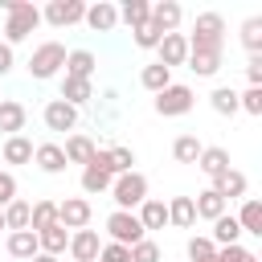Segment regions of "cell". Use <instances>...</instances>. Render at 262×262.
Masks as SVG:
<instances>
[{"label": "cell", "mask_w": 262, "mask_h": 262, "mask_svg": "<svg viewBox=\"0 0 262 262\" xmlns=\"http://www.w3.org/2000/svg\"><path fill=\"white\" fill-rule=\"evenodd\" d=\"M246 78H250V86H262V53H254L246 61Z\"/></svg>", "instance_id": "cell-46"}, {"label": "cell", "mask_w": 262, "mask_h": 262, "mask_svg": "<svg viewBox=\"0 0 262 262\" xmlns=\"http://www.w3.org/2000/svg\"><path fill=\"white\" fill-rule=\"evenodd\" d=\"M0 213H4V229H8V233L29 229V201H20V196H16V201H8Z\"/></svg>", "instance_id": "cell-33"}, {"label": "cell", "mask_w": 262, "mask_h": 262, "mask_svg": "<svg viewBox=\"0 0 262 262\" xmlns=\"http://www.w3.org/2000/svg\"><path fill=\"white\" fill-rule=\"evenodd\" d=\"M156 115H164V119H180V115H188L192 106H196V90L192 86H184V82H172V86H164L160 94H156Z\"/></svg>", "instance_id": "cell-5"}, {"label": "cell", "mask_w": 262, "mask_h": 262, "mask_svg": "<svg viewBox=\"0 0 262 262\" xmlns=\"http://www.w3.org/2000/svg\"><path fill=\"white\" fill-rule=\"evenodd\" d=\"M196 78H213L221 70V49H188V61H184Z\"/></svg>", "instance_id": "cell-17"}, {"label": "cell", "mask_w": 262, "mask_h": 262, "mask_svg": "<svg viewBox=\"0 0 262 262\" xmlns=\"http://www.w3.org/2000/svg\"><path fill=\"white\" fill-rule=\"evenodd\" d=\"M66 250H70V258H74V262H98L102 237H98V229H90V225H86V229H74V233H70V246H66Z\"/></svg>", "instance_id": "cell-10"}, {"label": "cell", "mask_w": 262, "mask_h": 262, "mask_svg": "<svg viewBox=\"0 0 262 262\" xmlns=\"http://www.w3.org/2000/svg\"><path fill=\"white\" fill-rule=\"evenodd\" d=\"M41 119H45L49 131H74V127H78V106L61 102V98H49L45 111H41Z\"/></svg>", "instance_id": "cell-11"}, {"label": "cell", "mask_w": 262, "mask_h": 262, "mask_svg": "<svg viewBox=\"0 0 262 262\" xmlns=\"http://www.w3.org/2000/svg\"><path fill=\"white\" fill-rule=\"evenodd\" d=\"M0 8L8 12V20H4V45H20L41 25V8L33 0H0Z\"/></svg>", "instance_id": "cell-1"}, {"label": "cell", "mask_w": 262, "mask_h": 262, "mask_svg": "<svg viewBox=\"0 0 262 262\" xmlns=\"http://www.w3.org/2000/svg\"><path fill=\"white\" fill-rule=\"evenodd\" d=\"M147 12H151V4H147V0H127V4L119 8V20L135 33L139 25H147Z\"/></svg>", "instance_id": "cell-34"}, {"label": "cell", "mask_w": 262, "mask_h": 262, "mask_svg": "<svg viewBox=\"0 0 262 262\" xmlns=\"http://www.w3.org/2000/svg\"><path fill=\"white\" fill-rule=\"evenodd\" d=\"M53 221H57V201H33V205H29V229H33V233L49 229Z\"/></svg>", "instance_id": "cell-31"}, {"label": "cell", "mask_w": 262, "mask_h": 262, "mask_svg": "<svg viewBox=\"0 0 262 262\" xmlns=\"http://www.w3.org/2000/svg\"><path fill=\"white\" fill-rule=\"evenodd\" d=\"M188 262H213L217 258V246L209 242V237H188Z\"/></svg>", "instance_id": "cell-39"}, {"label": "cell", "mask_w": 262, "mask_h": 262, "mask_svg": "<svg viewBox=\"0 0 262 262\" xmlns=\"http://www.w3.org/2000/svg\"><path fill=\"white\" fill-rule=\"evenodd\" d=\"M8 201H16V176L0 168V209H4Z\"/></svg>", "instance_id": "cell-45"}, {"label": "cell", "mask_w": 262, "mask_h": 262, "mask_svg": "<svg viewBox=\"0 0 262 262\" xmlns=\"http://www.w3.org/2000/svg\"><path fill=\"white\" fill-rule=\"evenodd\" d=\"M33 164H37L41 172H49V176L66 172V151H61V143H37V147H33Z\"/></svg>", "instance_id": "cell-15"}, {"label": "cell", "mask_w": 262, "mask_h": 262, "mask_svg": "<svg viewBox=\"0 0 262 262\" xmlns=\"http://www.w3.org/2000/svg\"><path fill=\"white\" fill-rule=\"evenodd\" d=\"M135 217H139L143 233H151V229H164V225H168V205H164V201H156V196H147V201L135 209Z\"/></svg>", "instance_id": "cell-18"}, {"label": "cell", "mask_w": 262, "mask_h": 262, "mask_svg": "<svg viewBox=\"0 0 262 262\" xmlns=\"http://www.w3.org/2000/svg\"><path fill=\"white\" fill-rule=\"evenodd\" d=\"M29 262H57V258H53V254H33Z\"/></svg>", "instance_id": "cell-48"}, {"label": "cell", "mask_w": 262, "mask_h": 262, "mask_svg": "<svg viewBox=\"0 0 262 262\" xmlns=\"http://www.w3.org/2000/svg\"><path fill=\"white\" fill-rule=\"evenodd\" d=\"M8 258H16V262H29L33 254H41V246H37V233L33 229H16V233H8Z\"/></svg>", "instance_id": "cell-19"}, {"label": "cell", "mask_w": 262, "mask_h": 262, "mask_svg": "<svg viewBox=\"0 0 262 262\" xmlns=\"http://www.w3.org/2000/svg\"><path fill=\"white\" fill-rule=\"evenodd\" d=\"M111 180H115V176H106V172H102V168H94V164H86V168H82V192H90V196L111 192Z\"/></svg>", "instance_id": "cell-35"}, {"label": "cell", "mask_w": 262, "mask_h": 262, "mask_svg": "<svg viewBox=\"0 0 262 262\" xmlns=\"http://www.w3.org/2000/svg\"><path fill=\"white\" fill-rule=\"evenodd\" d=\"M8 262H16V258H8Z\"/></svg>", "instance_id": "cell-50"}, {"label": "cell", "mask_w": 262, "mask_h": 262, "mask_svg": "<svg viewBox=\"0 0 262 262\" xmlns=\"http://www.w3.org/2000/svg\"><path fill=\"white\" fill-rule=\"evenodd\" d=\"M242 45L250 49V57L262 49V16H250V20L242 25Z\"/></svg>", "instance_id": "cell-38"}, {"label": "cell", "mask_w": 262, "mask_h": 262, "mask_svg": "<svg viewBox=\"0 0 262 262\" xmlns=\"http://www.w3.org/2000/svg\"><path fill=\"white\" fill-rule=\"evenodd\" d=\"M0 229H4V213H0Z\"/></svg>", "instance_id": "cell-49"}, {"label": "cell", "mask_w": 262, "mask_h": 262, "mask_svg": "<svg viewBox=\"0 0 262 262\" xmlns=\"http://www.w3.org/2000/svg\"><path fill=\"white\" fill-rule=\"evenodd\" d=\"M111 196H115V209L123 213H135L143 201H147V176L143 172H123L111 180Z\"/></svg>", "instance_id": "cell-4"}, {"label": "cell", "mask_w": 262, "mask_h": 262, "mask_svg": "<svg viewBox=\"0 0 262 262\" xmlns=\"http://www.w3.org/2000/svg\"><path fill=\"white\" fill-rule=\"evenodd\" d=\"M196 168H201L209 180H221V176L229 172V151H225V147H217V143H213V147H201Z\"/></svg>", "instance_id": "cell-16"}, {"label": "cell", "mask_w": 262, "mask_h": 262, "mask_svg": "<svg viewBox=\"0 0 262 262\" xmlns=\"http://www.w3.org/2000/svg\"><path fill=\"white\" fill-rule=\"evenodd\" d=\"M192 209H196V217H205V221H217L221 213H229V205L213 192V188H205V192H196L192 196Z\"/></svg>", "instance_id": "cell-27"}, {"label": "cell", "mask_w": 262, "mask_h": 262, "mask_svg": "<svg viewBox=\"0 0 262 262\" xmlns=\"http://www.w3.org/2000/svg\"><path fill=\"white\" fill-rule=\"evenodd\" d=\"M168 225H176V229H192V225H196L192 196H172V201H168Z\"/></svg>", "instance_id": "cell-25"}, {"label": "cell", "mask_w": 262, "mask_h": 262, "mask_svg": "<svg viewBox=\"0 0 262 262\" xmlns=\"http://www.w3.org/2000/svg\"><path fill=\"white\" fill-rule=\"evenodd\" d=\"M160 37H164V33H160V29H151V25H139V29L131 33V41H135L139 49H156V45H160Z\"/></svg>", "instance_id": "cell-43"}, {"label": "cell", "mask_w": 262, "mask_h": 262, "mask_svg": "<svg viewBox=\"0 0 262 262\" xmlns=\"http://www.w3.org/2000/svg\"><path fill=\"white\" fill-rule=\"evenodd\" d=\"M209 188H213V192H217V196H221V201L229 205V201H246V188H250V180H246V172L229 168V172H225L221 180H213Z\"/></svg>", "instance_id": "cell-13"}, {"label": "cell", "mask_w": 262, "mask_h": 262, "mask_svg": "<svg viewBox=\"0 0 262 262\" xmlns=\"http://www.w3.org/2000/svg\"><path fill=\"white\" fill-rule=\"evenodd\" d=\"M57 98H61V102H70V106H86V102L94 98V86H90L86 78H61Z\"/></svg>", "instance_id": "cell-21"}, {"label": "cell", "mask_w": 262, "mask_h": 262, "mask_svg": "<svg viewBox=\"0 0 262 262\" xmlns=\"http://www.w3.org/2000/svg\"><path fill=\"white\" fill-rule=\"evenodd\" d=\"M237 111H246V115H262V86H246V90L237 94Z\"/></svg>", "instance_id": "cell-41"}, {"label": "cell", "mask_w": 262, "mask_h": 262, "mask_svg": "<svg viewBox=\"0 0 262 262\" xmlns=\"http://www.w3.org/2000/svg\"><path fill=\"white\" fill-rule=\"evenodd\" d=\"M25 106L16 102V98H0V131L4 135H20L25 131Z\"/></svg>", "instance_id": "cell-24"}, {"label": "cell", "mask_w": 262, "mask_h": 262, "mask_svg": "<svg viewBox=\"0 0 262 262\" xmlns=\"http://www.w3.org/2000/svg\"><path fill=\"white\" fill-rule=\"evenodd\" d=\"M94 66H98V57L90 53V49H70L66 53V78H86L90 82V74H94Z\"/></svg>", "instance_id": "cell-20"}, {"label": "cell", "mask_w": 262, "mask_h": 262, "mask_svg": "<svg viewBox=\"0 0 262 262\" xmlns=\"http://www.w3.org/2000/svg\"><path fill=\"white\" fill-rule=\"evenodd\" d=\"M61 151H66V164H82V168H86L90 156H94V139H90V135H70Z\"/></svg>", "instance_id": "cell-30"}, {"label": "cell", "mask_w": 262, "mask_h": 262, "mask_svg": "<svg viewBox=\"0 0 262 262\" xmlns=\"http://www.w3.org/2000/svg\"><path fill=\"white\" fill-rule=\"evenodd\" d=\"M213 262H258V254L237 242V246H217V258Z\"/></svg>", "instance_id": "cell-40"}, {"label": "cell", "mask_w": 262, "mask_h": 262, "mask_svg": "<svg viewBox=\"0 0 262 262\" xmlns=\"http://www.w3.org/2000/svg\"><path fill=\"white\" fill-rule=\"evenodd\" d=\"M237 225H242V233H254V237H262V201H258V196H246V201H242Z\"/></svg>", "instance_id": "cell-28"}, {"label": "cell", "mask_w": 262, "mask_h": 262, "mask_svg": "<svg viewBox=\"0 0 262 262\" xmlns=\"http://www.w3.org/2000/svg\"><path fill=\"white\" fill-rule=\"evenodd\" d=\"M209 242H213V246H237V242H242V225H237V217H233V213H221V217L213 221Z\"/></svg>", "instance_id": "cell-22"}, {"label": "cell", "mask_w": 262, "mask_h": 262, "mask_svg": "<svg viewBox=\"0 0 262 262\" xmlns=\"http://www.w3.org/2000/svg\"><path fill=\"white\" fill-rule=\"evenodd\" d=\"M180 20H184V8H180L176 0H160V4H151V12H147V25L160 29V33H176Z\"/></svg>", "instance_id": "cell-12"}, {"label": "cell", "mask_w": 262, "mask_h": 262, "mask_svg": "<svg viewBox=\"0 0 262 262\" xmlns=\"http://www.w3.org/2000/svg\"><path fill=\"white\" fill-rule=\"evenodd\" d=\"M12 66H16V57H12V45H4V41H0V78H4Z\"/></svg>", "instance_id": "cell-47"}, {"label": "cell", "mask_w": 262, "mask_h": 262, "mask_svg": "<svg viewBox=\"0 0 262 262\" xmlns=\"http://www.w3.org/2000/svg\"><path fill=\"white\" fill-rule=\"evenodd\" d=\"M209 106H213L217 115H225V119L237 115V90H233V86H217V90L209 94Z\"/></svg>", "instance_id": "cell-36"}, {"label": "cell", "mask_w": 262, "mask_h": 262, "mask_svg": "<svg viewBox=\"0 0 262 262\" xmlns=\"http://www.w3.org/2000/svg\"><path fill=\"white\" fill-rule=\"evenodd\" d=\"M188 37V49H225V20L221 12H196L192 20V33Z\"/></svg>", "instance_id": "cell-2"}, {"label": "cell", "mask_w": 262, "mask_h": 262, "mask_svg": "<svg viewBox=\"0 0 262 262\" xmlns=\"http://www.w3.org/2000/svg\"><path fill=\"white\" fill-rule=\"evenodd\" d=\"M94 33H111L115 25H119V8L115 4H106V0H94V4H86V16H82Z\"/></svg>", "instance_id": "cell-14"}, {"label": "cell", "mask_w": 262, "mask_h": 262, "mask_svg": "<svg viewBox=\"0 0 262 262\" xmlns=\"http://www.w3.org/2000/svg\"><path fill=\"white\" fill-rule=\"evenodd\" d=\"M106 233H111V242H119V246H127V250L147 237L143 225H139V217H135V213H123V209H115V213L106 217Z\"/></svg>", "instance_id": "cell-6"}, {"label": "cell", "mask_w": 262, "mask_h": 262, "mask_svg": "<svg viewBox=\"0 0 262 262\" xmlns=\"http://www.w3.org/2000/svg\"><path fill=\"white\" fill-rule=\"evenodd\" d=\"M98 262H131V250H127V246H119V242H102Z\"/></svg>", "instance_id": "cell-44"}, {"label": "cell", "mask_w": 262, "mask_h": 262, "mask_svg": "<svg viewBox=\"0 0 262 262\" xmlns=\"http://www.w3.org/2000/svg\"><path fill=\"white\" fill-rule=\"evenodd\" d=\"M66 45L61 41H41L37 49H33V57H29V78H37V82H49V78H57L61 74V66H66Z\"/></svg>", "instance_id": "cell-3"}, {"label": "cell", "mask_w": 262, "mask_h": 262, "mask_svg": "<svg viewBox=\"0 0 262 262\" xmlns=\"http://www.w3.org/2000/svg\"><path fill=\"white\" fill-rule=\"evenodd\" d=\"M139 86H143V90H151V94H160L164 86H172V70H168V66H160V61H151V66H143V70H139Z\"/></svg>", "instance_id": "cell-29"}, {"label": "cell", "mask_w": 262, "mask_h": 262, "mask_svg": "<svg viewBox=\"0 0 262 262\" xmlns=\"http://www.w3.org/2000/svg\"><path fill=\"white\" fill-rule=\"evenodd\" d=\"M156 61L168 66V70L184 66V61H188V37H184V33H164L160 45H156Z\"/></svg>", "instance_id": "cell-9"}, {"label": "cell", "mask_w": 262, "mask_h": 262, "mask_svg": "<svg viewBox=\"0 0 262 262\" xmlns=\"http://www.w3.org/2000/svg\"><path fill=\"white\" fill-rule=\"evenodd\" d=\"M37 246H41V254H53V258H61V254H66V246H70V229L53 221L49 229H41V233H37Z\"/></svg>", "instance_id": "cell-23"}, {"label": "cell", "mask_w": 262, "mask_h": 262, "mask_svg": "<svg viewBox=\"0 0 262 262\" xmlns=\"http://www.w3.org/2000/svg\"><path fill=\"white\" fill-rule=\"evenodd\" d=\"M164 254H160V246L151 242V237H143V242H135L131 246V262H160Z\"/></svg>", "instance_id": "cell-42"}, {"label": "cell", "mask_w": 262, "mask_h": 262, "mask_svg": "<svg viewBox=\"0 0 262 262\" xmlns=\"http://www.w3.org/2000/svg\"><path fill=\"white\" fill-rule=\"evenodd\" d=\"M201 147H205V143H201L196 135H176V139H172V160H176V164H196V160H201Z\"/></svg>", "instance_id": "cell-32"}, {"label": "cell", "mask_w": 262, "mask_h": 262, "mask_svg": "<svg viewBox=\"0 0 262 262\" xmlns=\"http://www.w3.org/2000/svg\"><path fill=\"white\" fill-rule=\"evenodd\" d=\"M82 16H86V4H82V0H49V4L41 8V20L53 25V29H70V25H78Z\"/></svg>", "instance_id": "cell-7"}, {"label": "cell", "mask_w": 262, "mask_h": 262, "mask_svg": "<svg viewBox=\"0 0 262 262\" xmlns=\"http://www.w3.org/2000/svg\"><path fill=\"white\" fill-rule=\"evenodd\" d=\"M90 217H94V209H90L86 196H66V201H57V225H66V229H86Z\"/></svg>", "instance_id": "cell-8"}, {"label": "cell", "mask_w": 262, "mask_h": 262, "mask_svg": "<svg viewBox=\"0 0 262 262\" xmlns=\"http://www.w3.org/2000/svg\"><path fill=\"white\" fill-rule=\"evenodd\" d=\"M106 156H111V172H115V176H123V172H135V151H131V147L115 143V147H106Z\"/></svg>", "instance_id": "cell-37"}, {"label": "cell", "mask_w": 262, "mask_h": 262, "mask_svg": "<svg viewBox=\"0 0 262 262\" xmlns=\"http://www.w3.org/2000/svg\"><path fill=\"white\" fill-rule=\"evenodd\" d=\"M0 156H4V164H33V139H25V135H8L4 147H0Z\"/></svg>", "instance_id": "cell-26"}]
</instances>
